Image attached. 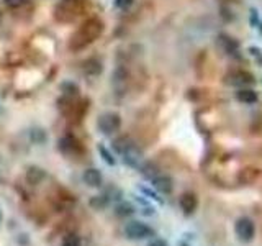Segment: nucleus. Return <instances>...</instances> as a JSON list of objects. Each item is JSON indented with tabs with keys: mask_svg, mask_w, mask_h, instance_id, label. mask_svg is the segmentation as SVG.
I'll return each mask as SVG.
<instances>
[{
	"mask_svg": "<svg viewBox=\"0 0 262 246\" xmlns=\"http://www.w3.org/2000/svg\"><path fill=\"white\" fill-rule=\"evenodd\" d=\"M77 146V141L74 140V138L71 136H66V138H61L59 140V150L68 153V151H74V148Z\"/></svg>",
	"mask_w": 262,
	"mask_h": 246,
	"instance_id": "16",
	"label": "nucleus"
},
{
	"mask_svg": "<svg viewBox=\"0 0 262 246\" xmlns=\"http://www.w3.org/2000/svg\"><path fill=\"white\" fill-rule=\"evenodd\" d=\"M0 220H2V213H0Z\"/></svg>",
	"mask_w": 262,
	"mask_h": 246,
	"instance_id": "27",
	"label": "nucleus"
},
{
	"mask_svg": "<svg viewBox=\"0 0 262 246\" xmlns=\"http://www.w3.org/2000/svg\"><path fill=\"white\" fill-rule=\"evenodd\" d=\"M99 130L104 133V135H113L120 130L121 126V119L118 114H113V112H107V114L99 117Z\"/></svg>",
	"mask_w": 262,
	"mask_h": 246,
	"instance_id": "4",
	"label": "nucleus"
},
{
	"mask_svg": "<svg viewBox=\"0 0 262 246\" xmlns=\"http://www.w3.org/2000/svg\"><path fill=\"white\" fill-rule=\"evenodd\" d=\"M234 232L239 242L251 243L256 237V225L249 217H241L234 225Z\"/></svg>",
	"mask_w": 262,
	"mask_h": 246,
	"instance_id": "2",
	"label": "nucleus"
},
{
	"mask_svg": "<svg viewBox=\"0 0 262 246\" xmlns=\"http://www.w3.org/2000/svg\"><path fill=\"white\" fill-rule=\"evenodd\" d=\"M150 246H167V243L164 240H154V242L150 243Z\"/></svg>",
	"mask_w": 262,
	"mask_h": 246,
	"instance_id": "24",
	"label": "nucleus"
},
{
	"mask_svg": "<svg viewBox=\"0 0 262 246\" xmlns=\"http://www.w3.org/2000/svg\"><path fill=\"white\" fill-rule=\"evenodd\" d=\"M133 3V0H116V7L118 8H128Z\"/></svg>",
	"mask_w": 262,
	"mask_h": 246,
	"instance_id": "22",
	"label": "nucleus"
},
{
	"mask_svg": "<svg viewBox=\"0 0 262 246\" xmlns=\"http://www.w3.org/2000/svg\"><path fill=\"white\" fill-rule=\"evenodd\" d=\"M100 32H102V23L95 22V20L85 23L80 32L73 38V48H82L84 44L94 41L100 35Z\"/></svg>",
	"mask_w": 262,
	"mask_h": 246,
	"instance_id": "1",
	"label": "nucleus"
},
{
	"mask_svg": "<svg viewBox=\"0 0 262 246\" xmlns=\"http://www.w3.org/2000/svg\"><path fill=\"white\" fill-rule=\"evenodd\" d=\"M85 66V73L90 74V76H97L102 73V63L99 59H89L87 63L84 64Z\"/></svg>",
	"mask_w": 262,
	"mask_h": 246,
	"instance_id": "13",
	"label": "nucleus"
},
{
	"mask_svg": "<svg viewBox=\"0 0 262 246\" xmlns=\"http://www.w3.org/2000/svg\"><path fill=\"white\" fill-rule=\"evenodd\" d=\"M249 53L253 54V56H256L258 59L262 58V51H261L259 48H256V46H251V48H249Z\"/></svg>",
	"mask_w": 262,
	"mask_h": 246,
	"instance_id": "23",
	"label": "nucleus"
},
{
	"mask_svg": "<svg viewBox=\"0 0 262 246\" xmlns=\"http://www.w3.org/2000/svg\"><path fill=\"white\" fill-rule=\"evenodd\" d=\"M63 246H80V238L75 233H69L63 238Z\"/></svg>",
	"mask_w": 262,
	"mask_h": 246,
	"instance_id": "18",
	"label": "nucleus"
},
{
	"mask_svg": "<svg viewBox=\"0 0 262 246\" xmlns=\"http://www.w3.org/2000/svg\"><path fill=\"white\" fill-rule=\"evenodd\" d=\"M236 100L244 105H253L258 102V92L254 89H239L236 92Z\"/></svg>",
	"mask_w": 262,
	"mask_h": 246,
	"instance_id": "9",
	"label": "nucleus"
},
{
	"mask_svg": "<svg viewBox=\"0 0 262 246\" xmlns=\"http://www.w3.org/2000/svg\"><path fill=\"white\" fill-rule=\"evenodd\" d=\"M99 153L102 155V158H104V161H105L107 164H109V166H115V164H116V160H115V158H113V155H112V153H110L109 150H107V148H105L104 145H99Z\"/></svg>",
	"mask_w": 262,
	"mask_h": 246,
	"instance_id": "17",
	"label": "nucleus"
},
{
	"mask_svg": "<svg viewBox=\"0 0 262 246\" xmlns=\"http://www.w3.org/2000/svg\"><path fill=\"white\" fill-rule=\"evenodd\" d=\"M82 179H84V182L87 184L89 187H100L102 186V174L99 169H95V167H89V169H85L84 174H82Z\"/></svg>",
	"mask_w": 262,
	"mask_h": 246,
	"instance_id": "8",
	"label": "nucleus"
},
{
	"mask_svg": "<svg viewBox=\"0 0 262 246\" xmlns=\"http://www.w3.org/2000/svg\"><path fill=\"white\" fill-rule=\"evenodd\" d=\"M110 199L107 196H95L90 199V207L94 210H104L107 205H109Z\"/></svg>",
	"mask_w": 262,
	"mask_h": 246,
	"instance_id": "14",
	"label": "nucleus"
},
{
	"mask_svg": "<svg viewBox=\"0 0 262 246\" xmlns=\"http://www.w3.org/2000/svg\"><path fill=\"white\" fill-rule=\"evenodd\" d=\"M152 187L156 189L157 192H162V194H171L172 189H174V184H172V179L166 176V174H156L152 179Z\"/></svg>",
	"mask_w": 262,
	"mask_h": 246,
	"instance_id": "7",
	"label": "nucleus"
},
{
	"mask_svg": "<svg viewBox=\"0 0 262 246\" xmlns=\"http://www.w3.org/2000/svg\"><path fill=\"white\" fill-rule=\"evenodd\" d=\"M115 212L118 217H130V215L135 213V207H133L131 204H126V202H121L116 205Z\"/></svg>",
	"mask_w": 262,
	"mask_h": 246,
	"instance_id": "15",
	"label": "nucleus"
},
{
	"mask_svg": "<svg viewBox=\"0 0 262 246\" xmlns=\"http://www.w3.org/2000/svg\"><path fill=\"white\" fill-rule=\"evenodd\" d=\"M140 191H141L143 194H146V196L150 197V199H152V201H156L157 204H164L162 199L157 196V192L151 191V189H148V187H140Z\"/></svg>",
	"mask_w": 262,
	"mask_h": 246,
	"instance_id": "19",
	"label": "nucleus"
},
{
	"mask_svg": "<svg viewBox=\"0 0 262 246\" xmlns=\"http://www.w3.org/2000/svg\"><path fill=\"white\" fill-rule=\"evenodd\" d=\"M5 3L8 5V7H13V8H17V7H20V5H23L27 0H3Z\"/></svg>",
	"mask_w": 262,
	"mask_h": 246,
	"instance_id": "21",
	"label": "nucleus"
},
{
	"mask_svg": "<svg viewBox=\"0 0 262 246\" xmlns=\"http://www.w3.org/2000/svg\"><path fill=\"white\" fill-rule=\"evenodd\" d=\"M125 235L130 240H146V238H152L154 235V230L150 227V225L143 223V222H130L126 223L125 227Z\"/></svg>",
	"mask_w": 262,
	"mask_h": 246,
	"instance_id": "3",
	"label": "nucleus"
},
{
	"mask_svg": "<svg viewBox=\"0 0 262 246\" xmlns=\"http://www.w3.org/2000/svg\"><path fill=\"white\" fill-rule=\"evenodd\" d=\"M179 205H181V210L186 215H192V213H195V210H197V207H198V199L195 194L186 192V194H182L181 199H179Z\"/></svg>",
	"mask_w": 262,
	"mask_h": 246,
	"instance_id": "6",
	"label": "nucleus"
},
{
	"mask_svg": "<svg viewBox=\"0 0 262 246\" xmlns=\"http://www.w3.org/2000/svg\"><path fill=\"white\" fill-rule=\"evenodd\" d=\"M259 32H261V33H262V23H261V25H259Z\"/></svg>",
	"mask_w": 262,
	"mask_h": 246,
	"instance_id": "25",
	"label": "nucleus"
},
{
	"mask_svg": "<svg viewBox=\"0 0 262 246\" xmlns=\"http://www.w3.org/2000/svg\"><path fill=\"white\" fill-rule=\"evenodd\" d=\"M32 140L37 141V143H43L44 141V133L41 130H33L32 133Z\"/></svg>",
	"mask_w": 262,
	"mask_h": 246,
	"instance_id": "20",
	"label": "nucleus"
},
{
	"mask_svg": "<svg viewBox=\"0 0 262 246\" xmlns=\"http://www.w3.org/2000/svg\"><path fill=\"white\" fill-rule=\"evenodd\" d=\"M233 81H231V84H236V85H248V84H253L254 78L253 74L249 73H244V71H238V73L233 74Z\"/></svg>",
	"mask_w": 262,
	"mask_h": 246,
	"instance_id": "12",
	"label": "nucleus"
},
{
	"mask_svg": "<svg viewBox=\"0 0 262 246\" xmlns=\"http://www.w3.org/2000/svg\"><path fill=\"white\" fill-rule=\"evenodd\" d=\"M121 155H123V161H125V164H128L130 167L140 169L141 161H143V155H141V151L138 150L136 146L130 145L125 151L121 153Z\"/></svg>",
	"mask_w": 262,
	"mask_h": 246,
	"instance_id": "5",
	"label": "nucleus"
},
{
	"mask_svg": "<svg viewBox=\"0 0 262 246\" xmlns=\"http://www.w3.org/2000/svg\"><path fill=\"white\" fill-rule=\"evenodd\" d=\"M218 41H220V44L223 46V49H225L228 54H234L236 51H238V48H239L238 41L233 40L231 37H228V35H220Z\"/></svg>",
	"mask_w": 262,
	"mask_h": 246,
	"instance_id": "11",
	"label": "nucleus"
},
{
	"mask_svg": "<svg viewBox=\"0 0 262 246\" xmlns=\"http://www.w3.org/2000/svg\"><path fill=\"white\" fill-rule=\"evenodd\" d=\"M46 179V172L44 169H41L38 166H30L28 171H27V181L28 184H32V186H37L41 181H44Z\"/></svg>",
	"mask_w": 262,
	"mask_h": 246,
	"instance_id": "10",
	"label": "nucleus"
},
{
	"mask_svg": "<svg viewBox=\"0 0 262 246\" xmlns=\"http://www.w3.org/2000/svg\"><path fill=\"white\" fill-rule=\"evenodd\" d=\"M181 246H187V245L186 243H181Z\"/></svg>",
	"mask_w": 262,
	"mask_h": 246,
	"instance_id": "26",
	"label": "nucleus"
}]
</instances>
